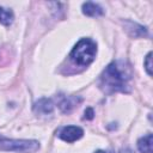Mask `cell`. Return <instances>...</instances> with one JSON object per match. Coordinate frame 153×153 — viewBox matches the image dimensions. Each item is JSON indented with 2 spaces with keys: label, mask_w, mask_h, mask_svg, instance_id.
Wrapping results in <instances>:
<instances>
[{
  "label": "cell",
  "mask_w": 153,
  "mask_h": 153,
  "mask_svg": "<svg viewBox=\"0 0 153 153\" xmlns=\"http://www.w3.org/2000/svg\"><path fill=\"white\" fill-rule=\"evenodd\" d=\"M131 68L124 61L111 62L100 75V87L105 93L129 92L131 80Z\"/></svg>",
  "instance_id": "1"
},
{
  "label": "cell",
  "mask_w": 153,
  "mask_h": 153,
  "mask_svg": "<svg viewBox=\"0 0 153 153\" xmlns=\"http://www.w3.org/2000/svg\"><path fill=\"white\" fill-rule=\"evenodd\" d=\"M97 45L91 38H81L71 51V60L79 66H88L96 57Z\"/></svg>",
  "instance_id": "2"
},
{
  "label": "cell",
  "mask_w": 153,
  "mask_h": 153,
  "mask_svg": "<svg viewBox=\"0 0 153 153\" xmlns=\"http://www.w3.org/2000/svg\"><path fill=\"white\" fill-rule=\"evenodd\" d=\"M39 148V142L36 140H14L5 137L0 134V151L33 153Z\"/></svg>",
  "instance_id": "3"
},
{
  "label": "cell",
  "mask_w": 153,
  "mask_h": 153,
  "mask_svg": "<svg viewBox=\"0 0 153 153\" xmlns=\"http://www.w3.org/2000/svg\"><path fill=\"white\" fill-rule=\"evenodd\" d=\"M59 137L66 142H74L84 135V130L76 126H67L59 130Z\"/></svg>",
  "instance_id": "4"
},
{
  "label": "cell",
  "mask_w": 153,
  "mask_h": 153,
  "mask_svg": "<svg viewBox=\"0 0 153 153\" xmlns=\"http://www.w3.org/2000/svg\"><path fill=\"white\" fill-rule=\"evenodd\" d=\"M81 102V98H78V97H74V96H66L63 97L60 103H59V106L61 109L62 112H71L75 106H78V104Z\"/></svg>",
  "instance_id": "5"
},
{
  "label": "cell",
  "mask_w": 153,
  "mask_h": 153,
  "mask_svg": "<svg viewBox=\"0 0 153 153\" xmlns=\"http://www.w3.org/2000/svg\"><path fill=\"white\" fill-rule=\"evenodd\" d=\"M53 102L50 99H47V98H42L39 99L38 102H36V104L33 105V110L36 114H39V115H48L53 111Z\"/></svg>",
  "instance_id": "6"
},
{
  "label": "cell",
  "mask_w": 153,
  "mask_h": 153,
  "mask_svg": "<svg viewBox=\"0 0 153 153\" xmlns=\"http://www.w3.org/2000/svg\"><path fill=\"white\" fill-rule=\"evenodd\" d=\"M82 13L88 17H98V16H102L104 13V11L99 5L87 1V2L82 4Z\"/></svg>",
  "instance_id": "7"
},
{
  "label": "cell",
  "mask_w": 153,
  "mask_h": 153,
  "mask_svg": "<svg viewBox=\"0 0 153 153\" xmlns=\"http://www.w3.org/2000/svg\"><path fill=\"white\" fill-rule=\"evenodd\" d=\"M152 142H153V136H152L151 133H148L147 135L140 137L139 141H137V148H139V151L141 153H153Z\"/></svg>",
  "instance_id": "8"
},
{
  "label": "cell",
  "mask_w": 153,
  "mask_h": 153,
  "mask_svg": "<svg viewBox=\"0 0 153 153\" xmlns=\"http://www.w3.org/2000/svg\"><path fill=\"white\" fill-rule=\"evenodd\" d=\"M127 24H129L130 26H127V30H128V32L131 35V36H134V37H139V36H145V35H147V30H146V27H143V26H141V25H137V24H135V23H127Z\"/></svg>",
  "instance_id": "9"
},
{
  "label": "cell",
  "mask_w": 153,
  "mask_h": 153,
  "mask_svg": "<svg viewBox=\"0 0 153 153\" xmlns=\"http://www.w3.org/2000/svg\"><path fill=\"white\" fill-rule=\"evenodd\" d=\"M13 12L10 8H5L0 6V23L2 25H10L13 22Z\"/></svg>",
  "instance_id": "10"
},
{
  "label": "cell",
  "mask_w": 153,
  "mask_h": 153,
  "mask_svg": "<svg viewBox=\"0 0 153 153\" xmlns=\"http://www.w3.org/2000/svg\"><path fill=\"white\" fill-rule=\"evenodd\" d=\"M152 53L149 51L146 56V60H145V68L148 73V75H152Z\"/></svg>",
  "instance_id": "11"
},
{
  "label": "cell",
  "mask_w": 153,
  "mask_h": 153,
  "mask_svg": "<svg viewBox=\"0 0 153 153\" xmlns=\"http://www.w3.org/2000/svg\"><path fill=\"white\" fill-rule=\"evenodd\" d=\"M93 116H94V111H93V109H92V108H87V109L85 110L84 118H86V120H92Z\"/></svg>",
  "instance_id": "12"
},
{
  "label": "cell",
  "mask_w": 153,
  "mask_h": 153,
  "mask_svg": "<svg viewBox=\"0 0 153 153\" xmlns=\"http://www.w3.org/2000/svg\"><path fill=\"white\" fill-rule=\"evenodd\" d=\"M120 153H134L130 148H122L121 151H120Z\"/></svg>",
  "instance_id": "13"
},
{
  "label": "cell",
  "mask_w": 153,
  "mask_h": 153,
  "mask_svg": "<svg viewBox=\"0 0 153 153\" xmlns=\"http://www.w3.org/2000/svg\"><path fill=\"white\" fill-rule=\"evenodd\" d=\"M94 153H105V152H104V151H96Z\"/></svg>",
  "instance_id": "14"
}]
</instances>
